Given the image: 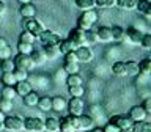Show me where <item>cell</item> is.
<instances>
[{"label": "cell", "mask_w": 151, "mask_h": 132, "mask_svg": "<svg viewBox=\"0 0 151 132\" xmlns=\"http://www.w3.org/2000/svg\"><path fill=\"white\" fill-rule=\"evenodd\" d=\"M58 131L60 132H77L79 131V116L69 115L58 120Z\"/></svg>", "instance_id": "1"}, {"label": "cell", "mask_w": 151, "mask_h": 132, "mask_svg": "<svg viewBox=\"0 0 151 132\" xmlns=\"http://www.w3.org/2000/svg\"><path fill=\"white\" fill-rule=\"evenodd\" d=\"M96 21H98V13L94 9H87V11H83L79 16L77 27L82 28V30H90L96 24Z\"/></svg>", "instance_id": "2"}, {"label": "cell", "mask_w": 151, "mask_h": 132, "mask_svg": "<svg viewBox=\"0 0 151 132\" xmlns=\"http://www.w3.org/2000/svg\"><path fill=\"white\" fill-rule=\"evenodd\" d=\"M22 27H24V30L30 32L32 35L36 36V38L46 30L44 25H42V22L38 21L36 17H25V19H24V22H22Z\"/></svg>", "instance_id": "3"}, {"label": "cell", "mask_w": 151, "mask_h": 132, "mask_svg": "<svg viewBox=\"0 0 151 132\" xmlns=\"http://www.w3.org/2000/svg\"><path fill=\"white\" fill-rule=\"evenodd\" d=\"M3 129H6L9 132H19L24 129V118L19 115L14 116H5L3 120Z\"/></svg>", "instance_id": "4"}, {"label": "cell", "mask_w": 151, "mask_h": 132, "mask_svg": "<svg viewBox=\"0 0 151 132\" xmlns=\"http://www.w3.org/2000/svg\"><path fill=\"white\" fill-rule=\"evenodd\" d=\"M24 129L30 132H42L44 131V121L38 116H30L24 120Z\"/></svg>", "instance_id": "5"}, {"label": "cell", "mask_w": 151, "mask_h": 132, "mask_svg": "<svg viewBox=\"0 0 151 132\" xmlns=\"http://www.w3.org/2000/svg\"><path fill=\"white\" fill-rule=\"evenodd\" d=\"M36 39H40L41 46H58V42H60L61 38L57 35V33L50 32V30H44L40 36L36 38Z\"/></svg>", "instance_id": "6"}, {"label": "cell", "mask_w": 151, "mask_h": 132, "mask_svg": "<svg viewBox=\"0 0 151 132\" xmlns=\"http://www.w3.org/2000/svg\"><path fill=\"white\" fill-rule=\"evenodd\" d=\"M110 123H113L121 132L123 131H131L132 124H134V121H132L127 115H115V116L110 118Z\"/></svg>", "instance_id": "7"}, {"label": "cell", "mask_w": 151, "mask_h": 132, "mask_svg": "<svg viewBox=\"0 0 151 132\" xmlns=\"http://www.w3.org/2000/svg\"><path fill=\"white\" fill-rule=\"evenodd\" d=\"M76 57H77L79 63H90L94 58V54L90 46H80L76 49Z\"/></svg>", "instance_id": "8"}, {"label": "cell", "mask_w": 151, "mask_h": 132, "mask_svg": "<svg viewBox=\"0 0 151 132\" xmlns=\"http://www.w3.org/2000/svg\"><path fill=\"white\" fill-rule=\"evenodd\" d=\"M68 39L73 42L76 47L87 46V44H85V30H82V28H79V27H76V28H73V30L69 32Z\"/></svg>", "instance_id": "9"}, {"label": "cell", "mask_w": 151, "mask_h": 132, "mask_svg": "<svg viewBox=\"0 0 151 132\" xmlns=\"http://www.w3.org/2000/svg\"><path fill=\"white\" fill-rule=\"evenodd\" d=\"M14 61V66L19 69H25V71H30L32 69V58H30V55H27V54H17L16 57L13 58Z\"/></svg>", "instance_id": "10"}, {"label": "cell", "mask_w": 151, "mask_h": 132, "mask_svg": "<svg viewBox=\"0 0 151 132\" xmlns=\"http://www.w3.org/2000/svg\"><path fill=\"white\" fill-rule=\"evenodd\" d=\"M66 107H68L71 115H77L79 116V115H82L85 104L82 101V98H71V101L66 102Z\"/></svg>", "instance_id": "11"}, {"label": "cell", "mask_w": 151, "mask_h": 132, "mask_svg": "<svg viewBox=\"0 0 151 132\" xmlns=\"http://www.w3.org/2000/svg\"><path fill=\"white\" fill-rule=\"evenodd\" d=\"M30 58H32V63H33V65H38V66H41V65L46 63V61H47V57H46V54H44L42 46L33 47V50L30 52Z\"/></svg>", "instance_id": "12"}, {"label": "cell", "mask_w": 151, "mask_h": 132, "mask_svg": "<svg viewBox=\"0 0 151 132\" xmlns=\"http://www.w3.org/2000/svg\"><path fill=\"white\" fill-rule=\"evenodd\" d=\"M127 116H129L134 123L135 121H145L146 118H148V113L143 110V107H142V105H134L129 110V115H127Z\"/></svg>", "instance_id": "13"}, {"label": "cell", "mask_w": 151, "mask_h": 132, "mask_svg": "<svg viewBox=\"0 0 151 132\" xmlns=\"http://www.w3.org/2000/svg\"><path fill=\"white\" fill-rule=\"evenodd\" d=\"M124 33H126V38H127V39H129L131 42H134V44H139L140 39H142V36H143V33H142L139 28H135V27L126 28Z\"/></svg>", "instance_id": "14"}, {"label": "cell", "mask_w": 151, "mask_h": 132, "mask_svg": "<svg viewBox=\"0 0 151 132\" xmlns=\"http://www.w3.org/2000/svg\"><path fill=\"white\" fill-rule=\"evenodd\" d=\"M94 124V120H93V116H90V115H79V131H88V129H91Z\"/></svg>", "instance_id": "15"}, {"label": "cell", "mask_w": 151, "mask_h": 132, "mask_svg": "<svg viewBox=\"0 0 151 132\" xmlns=\"http://www.w3.org/2000/svg\"><path fill=\"white\" fill-rule=\"evenodd\" d=\"M19 13H21V16L24 19L25 17H35L36 16V8L32 2L30 3H24V5H21V8H19Z\"/></svg>", "instance_id": "16"}, {"label": "cell", "mask_w": 151, "mask_h": 132, "mask_svg": "<svg viewBox=\"0 0 151 132\" xmlns=\"http://www.w3.org/2000/svg\"><path fill=\"white\" fill-rule=\"evenodd\" d=\"M135 9H139V11L143 14L146 19L151 17V2H150V0H137Z\"/></svg>", "instance_id": "17"}, {"label": "cell", "mask_w": 151, "mask_h": 132, "mask_svg": "<svg viewBox=\"0 0 151 132\" xmlns=\"http://www.w3.org/2000/svg\"><path fill=\"white\" fill-rule=\"evenodd\" d=\"M98 41H102V42H110L112 41V30L110 27H99L98 32Z\"/></svg>", "instance_id": "18"}, {"label": "cell", "mask_w": 151, "mask_h": 132, "mask_svg": "<svg viewBox=\"0 0 151 132\" xmlns=\"http://www.w3.org/2000/svg\"><path fill=\"white\" fill-rule=\"evenodd\" d=\"M14 90H16V93L19 94V96H25L27 93L32 91V85L28 83L27 80H21V82H16Z\"/></svg>", "instance_id": "19"}, {"label": "cell", "mask_w": 151, "mask_h": 132, "mask_svg": "<svg viewBox=\"0 0 151 132\" xmlns=\"http://www.w3.org/2000/svg\"><path fill=\"white\" fill-rule=\"evenodd\" d=\"M110 30H112V41L121 42V41L126 39V33H124V28H123V27L113 25V27H110Z\"/></svg>", "instance_id": "20"}, {"label": "cell", "mask_w": 151, "mask_h": 132, "mask_svg": "<svg viewBox=\"0 0 151 132\" xmlns=\"http://www.w3.org/2000/svg\"><path fill=\"white\" fill-rule=\"evenodd\" d=\"M132 132H151V123L150 121H135L131 127Z\"/></svg>", "instance_id": "21"}, {"label": "cell", "mask_w": 151, "mask_h": 132, "mask_svg": "<svg viewBox=\"0 0 151 132\" xmlns=\"http://www.w3.org/2000/svg\"><path fill=\"white\" fill-rule=\"evenodd\" d=\"M36 107L40 108L41 112H49V110H52V98H49V96H41L40 99H38Z\"/></svg>", "instance_id": "22"}, {"label": "cell", "mask_w": 151, "mask_h": 132, "mask_svg": "<svg viewBox=\"0 0 151 132\" xmlns=\"http://www.w3.org/2000/svg\"><path fill=\"white\" fill-rule=\"evenodd\" d=\"M112 72L113 75H116V77H126V63L124 61H116V63H113L112 66Z\"/></svg>", "instance_id": "23"}, {"label": "cell", "mask_w": 151, "mask_h": 132, "mask_svg": "<svg viewBox=\"0 0 151 132\" xmlns=\"http://www.w3.org/2000/svg\"><path fill=\"white\" fill-rule=\"evenodd\" d=\"M44 131L47 132H58V120L54 116H49L44 120Z\"/></svg>", "instance_id": "24"}, {"label": "cell", "mask_w": 151, "mask_h": 132, "mask_svg": "<svg viewBox=\"0 0 151 132\" xmlns=\"http://www.w3.org/2000/svg\"><path fill=\"white\" fill-rule=\"evenodd\" d=\"M24 98V104H25L27 107H36V104H38V99H40V96H38V93H35L32 90L30 93H27L25 96H22Z\"/></svg>", "instance_id": "25"}, {"label": "cell", "mask_w": 151, "mask_h": 132, "mask_svg": "<svg viewBox=\"0 0 151 132\" xmlns=\"http://www.w3.org/2000/svg\"><path fill=\"white\" fill-rule=\"evenodd\" d=\"M65 108H66L65 98H61V96H54V98H52V110H55V112H63Z\"/></svg>", "instance_id": "26"}, {"label": "cell", "mask_w": 151, "mask_h": 132, "mask_svg": "<svg viewBox=\"0 0 151 132\" xmlns=\"http://www.w3.org/2000/svg\"><path fill=\"white\" fill-rule=\"evenodd\" d=\"M139 74L145 75V77H148L151 74V60L150 58H145L139 63Z\"/></svg>", "instance_id": "27"}, {"label": "cell", "mask_w": 151, "mask_h": 132, "mask_svg": "<svg viewBox=\"0 0 151 132\" xmlns=\"http://www.w3.org/2000/svg\"><path fill=\"white\" fill-rule=\"evenodd\" d=\"M42 49H44V54L47 57V60H55L57 57L60 55L58 46H42Z\"/></svg>", "instance_id": "28"}, {"label": "cell", "mask_w": 151, "mask_h": 132, "mask_svg": "<svg viewBox=\"0 0 151 132\" xmlns=\"http://www.w3.org/2000/svg\"><path fill=\"white\" fill-rule=\"evenodd\" d=\"M77 47H76L73 42H71L68 38L66 39H60L58 42V50H60V54H66V52H69V50H76Z\"/></svg>", "instance_id": "29"}, {"label": "cell", "mask_w": 151, "mask_h": 132, "mask_svg": "<svg viewBox=\"0 0 151 132\" xmlns=\"http://www.w3.org/2000/svg\"><path fill=\"white\" fill-rule=\"evenodd\" d=\"M61 69H63L66 74H77L80 71L77 61H65V65H63V68H61Z\"/></svg>", "instance_id": "30"}, {"label": "cell", "mask_w": 151, "mask_h": 132, "mask_svg": "<svg viewBox=\"0 0 151 132\" xmlns=\"http://www.w3.org/2000/svg\"><path fill=\"white\" fill-rule=\"evenodd\" d=\"M115 5L118 8H121V9H127V11H131V9H135L137 0H116Z\"/></svg>", "instance_id": "31"}, {"label": "cell", "mask_w": 151, "mask_h": 132, "mask_svg": "<svg viewBox=\"0 0 151 132\" xmlns=\"http://www.w3.org/2000/svg\"><path fill=\"white\" fill-rule=\"evenodd\" d=\"M14 68H16V66H14L13 58H5V60L0 61V69H2V72H13Z\"/></svg>", "instance_id": "32"}, {"label": "cell", "mask_w": 151, "mask_h": 132, "mask_svg": "<svg viewBox=\"0 0 151 132\" xmlns=\"http://www.w3.org/2000/svg\"><path fill=\"white\" fill-rule=\"evenodd\" d=\"M17 96L16 90H14V87H8V85H5L3 90H2V98L8 99V101H14V98Z\"/></svg>", "instance_id": "33"}, {"label": "cell", "mask_w": 151, "mask_h": 132, "mask_svg": "<svg viewBox=\"0 0 151 132\" xmlns=\"http://www.w3.org/2000/svg\"><path fill=\"white\" fill-rule=\"evenodd\" d=\"M76 5H77V8H80L82 11H87V9H94V6H96L94 0H76Z\"/></svg>", "instance_id": "34"}, {"label": "cell", "mask_w": 151, "mask_h": 132, "mask_svg": "<svg viewBox=\"0 0 151 132\" xmlns=\"http://www.w3.org/2000/svg\"><path fill=\"white\" fill-rule=\"evenodd\" d=\"M83 80L80 77V74H68V77H66V85L68 87H73V85H82Z\"/></svg>", "instance_id": "35"}, {"label": "cell", "mask_w": 151, "mask_h": 132, "mask_svg": "<svg viewBox=\"0 0 151 132\" xmlns=\"http://www.w3.org/2000/svg\"><path fill=\"white\" fill-rule=\"evenodd\" d=\"M96 42H99L96 32H91V28H90V30H85V44L91 46V44H96Z\"/></svg>", "instance_id": "36"}, {"label": "cell", "mask_w": 151, "mask_h": 132, "mask_svg": "<svg viewBox=\"0 0 151 132\" xmlns=\"http://www.w3.org/2000/svg\"><path fill=\"white\" fill-rule=\"evenodd\" d=\"M35 41H36V36H33L30 32H27V30H24L21 33V36H19V42H27V44H35Z\"/></svg>", "instance_id": "37"}, {"label": "cell", "mask_w": 151, "mask_h": 132, "mask_svg": "<svg viewBox=\"0 0 151 132\" xmlns=\"http://www.w3.org/2000/svg\"><path fill=\"white\" fill-rule=\"evenodd\" d=\"M68 91L73 98H82L85 90H83L82 85H73V87H68Z\"/></svg>", "instance_id": "38"}, {"label": "cell", "mask_w": 151, "mask_h": 132, "mask_svg": "<svg viewBox=\"0 0 151 132\" xmlns=\"http://www.w3.org/2000/svg\"><path fill=\"white\" fill-rule=\"evenodd\" d=\"M2 82L5 85H8V87H14L17 80H16V77H14L13 72H3L2 74Z\"/></svg>", "instance_id": "39"}, {"label": "cell", "mask_w": 151, "mask_h": 132, "mask_svg": "<svg viewBox=\"0 0 151 132\" xmlns=\"http://www.w3.org/2000/svg\"><path fill=\"white\" fill-rule=\"evenodd\" d=\"M126 74L127 75H139V63L127 61L126 63Z\"/></svg>", "instance_id": "40"}, {"label": "cell", "mask_w": 151, "mask_h": 132, "mask_svg": "<svg viewBox=\"0 0 151 132\" xmlns=\"http://www.w3.org/2000/svg\"><path fill=\"white\" fill-rule=\"evenodd\" d=\"M13 74H14V77H16V80H17V82H21V80H27V79H28V71H25V69L14 68Z\"/></svg>", "instance_id": "41"}, {"label": "cell", "mask_w": 151, "mask_h": 132, "mask_svg": "<svg viewBox=\"0 0 151 132\" xmlns=\"http://www.w3.org/2000/svg\"><path fill=\"white\" fill-rule=\"evenodd\" d=\"M32 50H33V44H27V42H19V44H17V54L30 55Z\"/></svg>", "instance_id": "42"}, {"label": "cell", "mask_w": 151, "mask_h": 132, "mask_svg": "<svg viewBox=\"0 0 151 132\" xmlns=\"http://www.w3.org/2000/svg\"><path fill=\"white\" fill-rule=\"evenodd\" d=\"M11 108H13V101H8V99H5V98L0 99V112L8 113Z\"/></svg>", "instance_id": "43"}, {"label": "cell", "mask_w": 151, "mask_h": 132, "mask_svg": "<svg viewBox=\"0 0 151 132\" xmlns=\"http://www.w3.org/2000/svg\"><path fill=\"white\" fill-rule=\"evenodd\" d=\"M140 46L143 47L145 50L151 49V35L150 33H143V36H142V39H140Z\"/></svg>", "instance_id": "44"}, {"label": "cell", "mask_w": 151, "mask_h": 132, "mask_svg": "<svg viewBox=\"0 0 151 132\" xmlns=\"http://www.w3.org/2000/svg\"><path fill=\"white\" fill-rule=\"evenodd\" d=\"M94 3L99 8H110L116 3V0H94Z\"/></svg>", "instance_id": "45"}, {"label": "cell", "mask_w": 151, "mask_h": 132, "mask_svg": "<svg viewBox=\"0 0 151 132\" xmlns=\"http://www.w3.org/2000/svg\"><path fill=\"white\" fill-rule=\"evenodd\" d=\"M63 58H65V61H77L76 50H69V52H66V54H63ZM77 63H79V61H77Z\"/></svg>", "instance_id": "46"}, {"label": "cell", "mask_w": 151, "mask_h": 132, "mask_svg": "<svg viewBox=\"0 0 151 132\" xmlns=\"http://www.w3.org/2000/svg\"><path fill=\"white\" fill-rule=\"evenodd\" d=\"M0 58L5 60V58H11V47H5V49H0Z\"/></svg>", "instance_id": "47"}, {"label": "cell", "mask_w": 151, "mask_h": 132, "mask_svg": "<svg viewBox=\"0 0 151 132\" xmlns=\"http://www.w3.org/2000/svg\"><path fill=\"white\" fill-rule=\"evenodd\" d=\"M142 107H143V110L148 113V115H151V99H150V98L145 99L143 104H142Z\"/></svg>", "instance_id": "48"}, {"label": "cell", "mask_w": 151, "mask_h": 132, "mask_svg": "<svg viewBox=\"0 0 151 132\" xmlns=\"http://www.w3.org/2000/svg\"><path fill=\"white\" fill-rule=\"evenodd\" d=\"M102 131H104V132H121V131L118 129V127H116L115 124H113V123H109V124H107L106 127H104Z\"/></svg>", "instance_id": "49"}, {"label": "cell", "mask_w": 151, "mask_h": 132, "mask_svg": "<svg viewBox=\"0 0 151 132\" xmlns=\"http://www.w3.org/2000/svg\"><path fill=\"white\" fill-rule=\"evenodd\" d=\"M5 13H6V3H5L3 0H0V16Z\"/></svg>", "instance_id": "50"}, {"label": "cell", "mask_w": 151, "mask_h": 132, "mask_svg": "<svg viewBox=\"0 0 151 132\" xmlns=\"http://www.w3.org/2000/svg\"><path fill=\"white\" fill-rule=\"evenodd\" d=\"M9 44H8V41L5 39V38H2L0 36V49H5V47H8Z\"/></svg>", "instance_id": "51"}, {"label": "cell", "mask_w": 151, "mask_h": 132, "mask_svg": "<svg viewBox=\"0 0 151 132\" xmlns=\"http://www.w3.org/2000/svg\"><path fill=\"white\" fill-rule=\"evenodd\" d=\"M3 120H5V113L0 112V131L3 129Z\"/></svg>", "instance_id": "52"}, {"label": "cell", "mask_w": 151, "mask_h": 132, "mask_svg": "<svg viewBox=\"0 0 151 132\" xmlns=\"http://www.w3.org/2000/svg\"><path fill=\"white\" fill-rule=\"evenodd\" d=\"M17 2H19V3H21V5H24V3H30V2H32V0H17Z\"/></svg>", "instance_id": "53"}, {"label": "cell", "mask_w": 151, "mask_h": 132, "mask_svg": "<svg viewBox=\"0 0 151 132\" xmlns=\"http://www.w3.org/2000/svg\"><path fill=\"white\" fill-rule=\"evenodd\" d=\"M91 132H104V131H102V129H101V127H96V129H93V131H91Z\"/></svg>", "instance_id": "54"}, {"label": "cell", "mask_w": 151, "mask_h": 132, "mask_svg": "<svg viewBox=\"0 0 151 132\" xmlns=\"http://www.w3.org/2000/svg\"><path fill=\"white\" fill-rule=\"evenodd\" d=\"M85 132H91V131H90V129H88V131H85Z\"/></svg>", "instance_id": "55"}, {"label": "cell", "mask_w": 151, "mask_h": 132, "mask_svg": "<svg viewBox=\"0 0 151 132\" xmlns=\"http://www.w3.org/2000/svg\"><path fill=\"white\" fill-rule=\"evenodd\" d=\"M77 132H79V131H77Z\"/></svg>", "instance_id": "56"}, {"label": "cell", "mask_w": 151, "mask_h": 132, "mask_svg": "<svg viewBox=\"0 0 151 132\" xmlns=\"http://www.w3.org/2000/svg\"><path fill=\"white\" fill-rule=\"evenodd\" d=\"M58 132H60V131H58Z\"/></svg>", "instance_id": "57"}]
</instances>
